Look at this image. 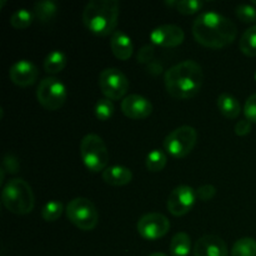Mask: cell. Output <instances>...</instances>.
<instances>
[{"mask_svg":"<svg viewBox=\"0 0 256 256\" xmlns=\"http://www.w3.org/2000/svg\"><path fill=\"white\" fill-rule=\"evenodd\" d=\"M185 39L184 30L174 24H165L155 28L150 32V40L152 44L162 48H175L182 44Z\"/></svg>","mask_w":256,"mask_h":256,"instance_id":"12","label":"cell"},{"mask_svg":"<svg viewBox=\"0 0 256 256\" xmlns=\"http://www.w3.org/2000/svg\"><path fill=\"white\" fill-rule=\"evenodd\" d=\"M39 76V70L36 65L32 64L29 60H19L12 65L9 69V78L12 84L18 86L26 88L35 84Z\"/></svg>","mask_w":256,"mask_h":256,"instance_id":"14","label":"cell"},{"mask_svg":"<svg viewBox=\"0 0 256 256\" xmlns=\"http://www.w3.org/2000/svg\"><path fill=\"white\" fill-rule=\"evenodd\" d=\"M218 109L228 119H236L242 112V105L235 96L222 92L218 98Z\"/></svg>","mask_w":256,"mask_h":256,"instance_id":"18","label":"cell"},{"mask_svg":"<svg viewBox=\"0 0 256 256\" xmlns=\"http://www.w3.org/2000/svg\"><path fill=\"white\" fill-rule=\"evenodd\" d=\"M166 4L175 8L182 15H192L200 12L204 6V2L200 0H172L166 2Z\"/></svg>","mask_w":256,"mask_h":256,"instance_id":"24","label":"cell"},{"mask_svg":"<svg viewBox=\"0 0 256 256\" xmlns=\"http://www.w3.org/2000/svg\"><path fill=\"white\" fill-rule=\"evenodd\" d=\"M62 212H64V206L60 202H46L42 209V218L45 222H56L60 216H62Z\"/></svg>","mask_w":256,"mask_h":256,"instance_id":"28","label":"cell"},{"mask_svg":"<svg viewBox=\"0 0 256 256\" xmlns=\"http://www.w3.org/2000/svg\"><path fill=\"white\" fill-rule=\"evenodd\" d=\"M36 99L44 109L50 112L59 110L68 99L66 88L58 78H45L38 85Z\"/></svg>","mask_w":256,"mask_h":256,"instance_id":"8","label":"cell"},{"mask_svg":"<svg viewBox=\"0 0 256 256\" xmlns=\"http://www.w3.org/2000/svg\"><path fill=\"white\" fill-rule=\"evenodd\" d=\"M58 12V5L52 0H42V2H35L34 5V16L39 22H49L55 18Z\"/></svg>","mask_w":256,"mask_h":256,"instance_id":"21","label":"cell"},{"mask_svg":"<svg viewBox=\"0 0 256 256\" xmlns=\"http://www.w3.org/2000/svg\"><path fill=\"white\" fill-rule=\"evenodd\" d=\"M192 250V239L186 232H176L170 242V255L189 256Z\"/></svg>","mask_w":256,"mask_h":256,"instance_id":"20","label":"cell"},{"mask_svg":"<svg viewBox=\"0 0 256 256\" xmlns=\"http://www.w3.org/2000/svg\"><path fill=\"white\" fill-rule=\"evenodd\" d=\"M192 35L202 46L222 49L232 44L238 28L230 19L216 12H204L192 22Z\"/></svg>","mask_w":256,"mask_h":256,"instance_id":"1","label":"cell"},{"mask_svg":"<svg viewBox=\"0 0 256 256\" xmlns=\"http://www.w3.org/2000/svg\"><path fill=\"white\" fill-rule=\"evenodd\" d=\"M110 48H112V52L115 55V58L120 60L130 59L132 52H134V45H132V38L126 32H122V30H116L112 35Z\"/></svg>","mask_w":256,"mask_h":256,"instance_id":"16","label":"cell"},{"mask_svg":"<svg viewBox=\"0 0 256 256\" xmlns=\"http://www.w3.org/2000/svg\"><path fill=\"white\" fill-rule=\"evenodd\" d=\"M102 180L112 186H124L132 180V172L122 165H112L102 172Z\"/></svg>","mask_w":256,"mask_h":256,"instance_id":"17","label":"cell"},{"mask_svg":"<svg viewBox=\"0 0 256 256\" xmlns=\"http://www.w3.org/2000/svg\"><path fill=\"white\" fill-rule=\"evenodd\" d=\"M2 169L8 170L9 172H16L19 169V162L15 159L12 155H5L4 158V164H2Z\"/></svg>","mask_w":256,"mask_h":256,"instance_id":"33","label":"cell"},{"mask_svg":"<svg viewBox=\"0 0 256 256\" xmlns=\"http://www.w3.org/2000/svg\"><path fill=\"white\" fill-rule=\"evenodd\" d=\"M149 256H168V255H165L164 252H154V254H152Z\"/></svg>","mask_w":256,"mask_h":256,"instance_id":"34","label":"cell"},{"mask_svg":"<svg viewBox=\"0 0 256 256\" xmlns=\"http://www.w3.org/2000/svg\"><path fill=\"white\" fill-rule=\"evenodd\" d=\"M255 80H256V72H255Z\"/></svg>","mask_w":256,"mask_h":256,"instance_id":"36","label":"cell"},{"mask_svg":"<svg viewBox=\"0 0 256 256\" xmlns=\"http://www.w3.org/2000/svg\"><path fill=\"white\" fill-rule=\"evenodd\" d=\"M80 156L88 170L104 172L109 164L110 155L104 140L96 134H88L80 142Z\"/></svg>","mask_w":256,"mask_h":256,"instance_id":"5","label":"cell"},{"mask_svg":"<svg viewBox=\"0 0 256 256\" xmlns=\"http://www.w3.org/2000/svg\"><path fill=\"white\" fill-rule=\"evenodd\" d=\"M68 58L60 50H52L44 59V69L48 74H59L66 66Z\"/></svg>","mask_w":256,"mask_h":256,"instance_id":"19","label":"cell"},{"mask_svg":"<svg viewBox=\"0 0 256 256\" xmlns=\"http://www.w3.org/2000/svg\"><path fill=\"white\" fill-rule=\"evenodd\" d=\"M194 256H229V250L222 238L204 235L195 244Z\"/></svg>","mask_w":256,"mask_h":256,"instance_id":"15","label":"cell"},{"mask_svg":"<svg viewBox=\"0 0 256 256\" xmlns=\"http://www.w3.org/2000/svg\"><path fill=\"white\" fill-rule=\"evenodd\" d=\"M198 142V132L192 126L176 128L164 139V149L174 159H182L194 150Z\"/></svg>","mask_w":256,"mask_h":256,"instance_id":"7","label":"cell"},{"mask_svg":"<svg viewBox=\"0 0 256 256\" xmlns=\"http://www.w3.org/2000/svg\"><path fill=\"white\" fill-rule=\"evenodd\" d=\"M94 112L98 120H100V122H106L114 114V104L108 98H102L95 104Z\"/></svg>","mask_w":256,"mask_h":256,"instance_id":"27","label":"cell"},{"mask_svg":"<svg viewBox=\"0 0 256 256\" xmlns=\"http://www.w3.org/2000/svg\"><path fill=\"white\" fill-rule=\"evenodd\" d=\"M168 162V155L162 150L154 149L146 156V169L149 172H158L164 170Z\"/></svg>","mask_w":256,"mask_h":256,"instance_id":"26","label":"cell"},{"mask_svg":"<svg viewBox=\"0 0 256 256\" xmlns=\"http://www.w3.org/2000/svg\"><path fill=\"white\" fill-rule=\"evenodd\" d=\"M252 5H254V6H256V0H254V2H252Z\"/></svg>","mask_w":256,"mask_h":256,"instance_id":"35","label":"cell"},{"mask_svg":"<svg viewBox=\"0 0 256 256\" xmlns=\"http://www.w3.org/2000/svg\"><path fill=\"white\" fill-rule=\"evenodd\" d=\"M122 112L132 120L146 119L152 112V104L149 99L139 94H130L122 100Z\"/></svg>","mask_w":256,"mask_h":256,"instance_id":"13","label":"cell"},{"mask_svg":"<svg viewBox=\"0 0 256 256\" xmlns=\"http://www.w3.org/2000/svg\"><path fill=\"white\" fill-rule=\"evenodd\" d=\"M244 115L245 119L256 124V94L250 95L246 102H245Z\"/></svg>","mask_w":256,"mask_h":256,"instance_id":"30","label":"cell"},{"mask_svg":"<svg viewBox=\"0 0 256 256\" xmlns=\"http://www.w3.org/2000/svg\"><path fill=\"white\" fill-rule=\"evenodd\" d=\"M136 230L142 239L152 242L165 236L169 232L170 222L160 212H149L140 218L136 224Z\"/></svg>","mask_w":256,"mask_h":256,"instance_id":"10","label":"cell"},{"mask_svg":"<svg viewBox=\"0 0 256 256\" xmlns=\"http://www.w3.org/2000/svg\"><path fill=\"white\" fill-rule=\"evenodd\" d=\"M120 5L116 0H92L82 10V22L88 30L99 36L116 32Z\"/></svg>","mask_w":256,"mask_h":256,"instance_id":"3","label":"cell"},{"mask_svg":"<svg viewBox=\"0 0 256 256\" xmlns=\"http://www.w3.org/2000/svg\"><path fill=\"white\" fill-rule=\"evenodd\" d=\"M232 256H256V240L254 238H242L232 249Z\"/></svg>","mask_w":256,"mask_h":256,"instance_id":"25","label":"cell"},{"mask_svg":"<svg viewBox=\"0 0 256 256\" xmlns=\"http://www.w3.org/2000/svg\"><path fill=\"white\" fill-rule=\"evenodd\" d=\"M99 86L105 98L112 100L124 99L129 90L126 75L116 68H106L99 75Z\"/></svg>","mask_w":256,"mask_h":256,"instance_id":"9","label":"cell"},{"mask_svg":"<svg viewBox=\"0 0 256 256\" xmlns=\"http://www.w3.org/2000/svg\"><path fill=\"white\" fill-rule=\"evenodd\" d=\"M235 134L239 135V136H245V135L249 134L252 132V122H249L248 119H242L235 124Z\"/></svg>","mask_w":256,"mask_h":256,"instance_id":"32","label":"cell"},{"mask_svg":"<svg viewBox=\"0 0 256 256\" xmlns=\"http://www.w3.org/2000/svg\"><path fill=\"white\" fill-rule=\"evenodd\" d=\"M215 194H216V189H215V186L209 184L202 185L196 190V198L202 202H209L215 196Z\"/></svg>","mask_w":256,"mask_h":256,"instance_id":"31","label":"cell"},{"mask_svg":"<svg viewBox=\"0 0 256 256\" xmlns=\"http://www.w3.org/2000/svg\"><path fill=\"white\" fill-rule=\"evenodd\" d=\"M239 48L242 54L246 55V56H256V25L245 30L244 34L242 35V39H240Z\"/></svg>","mask_w":256,"mask_h":256,"instance_id":"22","label":"cell"},{"mask_svg":"<svg viewBox=\"0 0 256 256\" xmlns=\"http://www.w3.org/2000/svg\"><path fill=\"white\" fill-rule=\"evenodd\" d=\"M2 202L5 209L15 215H26L34 210L35 196L32 186L24 179L9 180L2 188Z\"/></svg>","mask_w":256,"mask_h":256,"instance_id":"4","label":"cell"},{"mask_svg":"<svg viewBox=\"0 0 256 256\" xmlns=\"http://www.w3.org/2000/svg\"><path fill=\"white\" fill-rule=\"evenodd\" d=\"M34 19V12L22 8V9H18L16 12H12V16H10V25L18 30L26 29L32 24Z\"/></svg>","mask_w":256,"mask_h":256,"instance_id":"23","label":"cell"},{"mask_svg":"<svg viewBox=\"0 0 256 256\" xmlns=\"http://www.w3.org/2000/svg\"><path fill=\"white\" fill-rule=\"evenodd\" d=\"M196 199V190L188 185H179L168 198V212L174 216H182L192 209Z\"/></svg>","mask_w":256,"mask_h":256,"instance_id":"11","label":"cell"},{"mask_svg":"<svg viewBox=\"0 0 256 256\" xmlns=\"http://www.w3.org/2000/svg\"><path fill=\"white\" fill-rule=\"evenodd\" d=\"M66 218L72 224L82 232H92L98 226L99 212L92 200L86 198H75L68 204Z\"/></svg>","mask_w":256,"mask_h":256,"instance_id":"6","label":"cell"},{"mask_svg":"<svg viewBox=\"0 0 256 256\" xmlns=\"http://www.w3.org/2000/svg\"><path fill=\"white\" fill-rule=\"evenodd\" d=\"M204 82V72L194 60H185L166 70L164 82L166 92L179 100L192 99L199 94Z\"/></svg>","mask_w":256,"mask_h":256,"instance_id":"2","label":"cell"},{"mask_svg":"<svg viewBox=\"0 0 256 256\" xmlns=\"http://www.w3.org/2000/svg\"><path fill=\"white\" fill-rule=\"evenodd\" d=\"M235 14L242 22H256V8L250 4H240L235 9Z\"/></svg>","mask_w":256,"mask_h":256,"instance_id":"29","label":"cell"}]
</instances>
